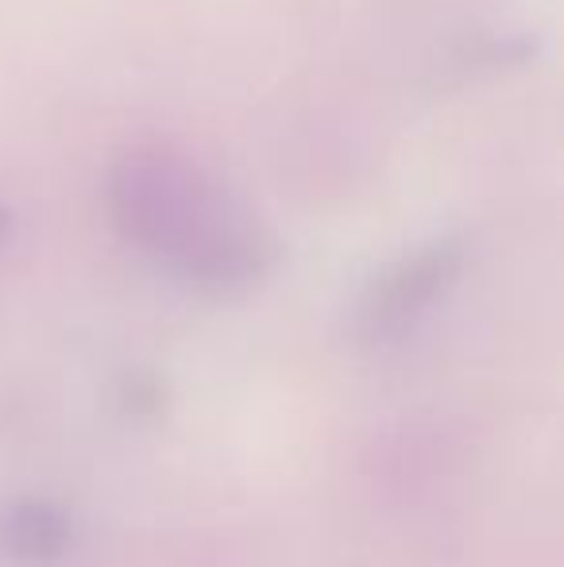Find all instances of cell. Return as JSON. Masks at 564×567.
<instances>
[{"mask_svg":"<svg viewBox=\"0 0 564 567\" xmlns=\"http://www.w3.org/2000/svg\"><path fill=\"white\" fill-rule=\"evenodd\" d=\"M116 209L140 244L178 255L182 267L205 286L248 282L264 267V247L252 225L228 209L197 166L171 155H136L116 182Z\"/></svg>","mask_w":564,"mask_h":567,"instance_id":"1","label":"cell"},{"mask_svg":"<svg viewBox=\"0 0 564 567\" xmlns=\"http://www.w3.org/2000/svg\"><path fill=\"white\" fill-rule=\"evenodd\" d=\"M457 262H460V255H457V247H449V244H437L418 255V259L402 262L394 275H387L383 282H379L376 298L368 301V324L376 332H387L407 321V317H414L418 309H425L429 301L444 290V282L457 275Z\"/></svg>","mask_w":564,"mask_h":567,"instance_id":"2","label":"cell"},{"mask_svg":"<svg viewBox=\"0 0 564 567\" xmlns=\"http://www.w3.org/2000/svg\"><path fill=\"white\" fill-rule=\"evenodd\" d=\"M70 522L47 502H16L0 517V545L20 560H51L66 548Z\"/></svg>","mask_w":564,"mask_h":567,"instance_id":"3","label":"cell"}]
</instances>
